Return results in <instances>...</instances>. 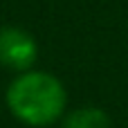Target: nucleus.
I'll return each instance as SVG.
<instances>
[{
  "label": "nucleus",
  "instance_id": "2",
  "mask_svg": "<svg viewBox=\"0 0 128 128\" xmlns=\"http://www.w3.org/2000/svg\"><path fill=\"white\" fill-rule=\"evenodd\" d=\"M38 58L36 38L20 27H2L0 29V65L14 72L32 70Z\"/></svg>",
  "mask_w": 128,
  "mask_h": 128
},
{
  "label": "nucleus",
  "instance_id": "3",
  "mask_svg": "<svg viewBox=\"0 0 128 128\" xmlns=\"http://www.w3.org/2000/svg\"><path fill=\"white\" fill-rule=\"evenodd\" d=\"M61 128H112V119L99 106H81L63 115Z\"/></svg>",
  "mask_w": 128,
  "mask_h": 128
},
{
  "label": "nucleus",
  "instance_id": "1",
  "mask_svg": "<svg viewBox=\"0 0 128 128\" xmlns=\"http://www.w3.org/2000/svg\"><path fill=\"white\" fill-rule=\"evenodd\" d=\"M4 104L25 126L45 128L63 119L68 110V90L63 81L45 70H25L7 86Z\"/></svg>",
  "mask_w": 128,
  "mask_h": 128
}]
</instances>
